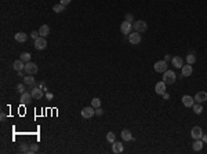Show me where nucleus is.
Segmentation results:
<instances>
[{"label":"nucleus","instance_id":"2eb2a0df","mask_svg":"<svg viewBox=\"0 0 207 154\" xmlns=\"http://www.w3.org/2000/svg\"><path fill=\"white\" fill-rule=\"evenodd\" d=\"M171 64H173V66H174V68H177V69H181V68L184 66V61H182V58H181V57H174V58H171Z\"/></svg>","mask_w":207,"mask_h":154},{"label":"nucleus","instance_id":"393cba45","mask_svg":"<svg viewBox=\"0 0 207 154\" xmlns=\"http://www.w3.org/2000/svg\"><path fill=\"white\" fill-rule=\"evenodd\" d=\"M33 75H28L26 77H24V83L26 85H35V77H32Z\"/></svg>","mask_w":207,"mask_h":154},{"label":"nucleus","instance_id":"c756f323","mask_svg":"<svg viewBox=\"0 0 207 154\" xmlns=\"http://www.w3.org/2000/svg\"><path fill=\"white\" fill-rule=\"evenodd\" d=\"M91 106L94 107V109L101 107V99H100V98H94V99L91 101Z\"/></svg>","mask_w":207,"mask_h":154},{"label":"nucleus","instance_id":"20e7f679","mask_svg":"<svg viewBox=\"0 0 207 154\" xmlns=\"http://www.w3.org/2000/svg\"><path fill=\"white\" fill-rule=\"evenodd\" d=\"M94 114H95V109L93 106H87L82 109V117L83 118H91Z\"/></svg>","mask_w":207,"mask_h":154},{"label":"nucleus","instance_id":"79ce46f5","mask_svg":"<svg viewBox=\"0 0 207 154\" xmlns=\"http://www.w3.org/2000/svg\"><path fill=\"white\" fill-rule=\"evenodd\" d=\"M170 59H171V57H170V55H166V57H164V61H166V62H169Z\"/></svg>","mask_w":207,"mask_h":154},{"label":"nucleus","instance_id":"a878e982","mask_svg":"<svg viewBox=\"0 0 207 154\" xmlns=\"http://www.w3.org/2000/svg\"><path fill=\"white\" fill-rule=\"evenodd\" d=\"M20 150H21L22 153L32 154V151H31V144H28V143H22V144H21V147H20Z\"/></svg>","mask_w":207,"mask_h":154},{"label":"nucleus","instance_id":"72a5a7b5","mask_svg":"<svg viewBox=\"0 0 207 154\" xmlns=\"http://www.w3.org/2000/svg\"><path fill=\"white\" fill-rule=\"evenodd\" d=\"M133 19H134L133 14H126V21H128V22H133Z\"/></svg>","mask_w":207,"mask_h":154},{"label":"nucleus","instance_id":"7c9ffc66","mask_svg":"<svg viewBox=\"0 0 207 154\" xmlns=\"http://www.w3.org/2000/svg\"><path fill=\"white\" fill-rule=\"evenodd\" d=\"M25 83H24V84H18L17 85V92H20V94H24V92H25Z\"/></svg>","mask_w":207,"mask_h":154},{"label":"nucleus","instance_id":"5701e85b","mask_svg":"<svg viewBox=\"0 0 207 154\" xmlns=\"http://www.w3.org/2000/svg\"><path fill=\"white\" fill-rule=\"evenodd\" d=\"M53 11H54V12H57V14H59V12H64V11H65V6L61 4V3H58V4H54L53 6Z\"/></svg>","mask_w":207,"mask_h":154},{"label":"nucleus","instance_id":"c85d7f7f","mask_svg":"<svg viewBox=\"0 0 207 154\" xmlns=\"http://www.w3.org/2000/svg\"><path fill=\"white\" fill-rule=\"evenodd\" d=\"M106 140H108L109 143H113V142L116 140V135H115V132H108L106 133Z\"/></svg>","mask_w":207,"mask_h":154},{"label":"nucleus","instance_id":"a211bd4d","mask_svg":"<svg viewBox=\"0 0 207 154\" xmlns=\"http://www.w3.org/2000/svg\"><path fill=\"white\" fill-rule=\"evenodd\" d=\"M13 68H14L17 72H21V70L25 69V62L21 61V59H17V61H14V64H13Z\"/></svg>","mask_w":207,"mask_h":154},{"label":"nucleus","instance_id":"0eeeda50","mask_svg":"<svg viewBox=\"0 0 207 154\" xmlns=\"http://www.w3.org/2000/svg\"><path fill=\"white\" fill-rule=\"evenodd\" d=\"M131 29H133V25H131V22L128 21H124L122 22V25H120V32L123 33V35H130L131 33Z\"/></svg>","mask_w":207,"mask_h":154},{"label":"nucleus","instance_id":"f257e3e1","mask_svg":"<svg viewBox=\"0 0 207 154\" xmlns=\"http://www.w3.org/2000/svg\"><path fill=\"white\" fill-rule=\"evenodd\" d=\"M175 79H177V76L173 70H166L164 73H163V81H164L166 84H174L175 83Z\"/></svg>","mask_w":207,"mask_h":154},{"label":"nucleus","instance_id":"bb28decb","mask_svg":"<svg viewBox=\"0 0 207 154\" xmlns=\"http://www.w3.org/2000/svg\"><path fill=\"white\" fill-rule=\"evenodd\" d=\"M31 58H32V55H31L29 52H22L21 57H20V59H21V61H24L25 64H26V62H31Z\"/></svg>","mask_w":207,"mask_h":154},{"label":"nucleus","instance_id":"1a4fd4ad","mask_svg":"<svg viewBox=\"0 0 207 154\" xmlns=\"http://www.w3.org/2000/svg\"><path fill=\"white\" fill-rule=\"evenodd\" d=\"M31 94H32V99H43V96H44L43 90L40 87H35V88L31 91Z\"/></svg>","mask_w":207,"mask_h":154},{"label":"nucleus","instance_id":"39448f33","mask_svg":"<svg viewBox=\"0 0 207 154\" xmlns=\"http://www.w3.org/2000/svg\"><path fill=\"white\" fill-rule=\"evenodd\" d=\"M133 28L135 29V32L138 33H144L146 29H148V25H146V22L145 21H137L133 25Z\"/></svg>","mask_w":207,"mask_h":154},{"label":"nucleus","instance_id":"4c0bfd02","mask_svg":"<svg viewBox=\"0 0 207 154\" xmlns=\"http://www.w3.org/2000/svg\"><path fill=\"white\" fill-rule=\"evenodd\" d=\"M46 98H48V99H53V94H51V92H47V94H46Z\"/></svg>","mask_w":207,"mask_h":154},{"label":"nucleus","instance_id":"58836bf2","mask_svg":"<svg viewBox=\"0 0 207 154\" xmlns=\"http://www.w3.org/2000/svg\"><path fill=\"white\" fill-rule=\"evenodd\" d=\"M0 120H1V121H4L6 120V114L3 112H1V114H0Z\"/></svg>","mask_w":207,"mask_h":154},{"label":"nucleus","instance_id":"7ed1b4c3","mask_svg":"<svg viewBox=\"0 0 207 154\" xmlns=\"http://www.w3.org/2000/svg\"><path fill=\"white\" fill-rule=\"evenodd\" d=\"M153 69H155V72H158V73H164L166 70H167V62H166V61H158V62L153 65Z\"/></svg>","mask_w":207,"mask_h":154},{"label":"nucleus","instance_id":"dca6fc26","mask_svg":"<svg viewBox=\"0 0 207 154\" xmlns=\"http://www.w3.org/2000/svg\"><path fill=\"white\" fill-rule=\"evenodd\" d=\"M123 150H124V147H123V143H119V142H113L112 143V151L115 154H119V153H122Z\"/></svg>","mask_w":207,"mask_h":154},{"label":"nucleus","instance_id":"f704fd0d","mask_svg":"<svg viewBox=\"0 0 207 154\" xmlns=\"http://www.w3.org/2000/svg\"><path fill=\"white\" fill-rule=\"evenodd\" d=\"M95 113H97V116H102V114H104V110H102L101 107H98V109H95Z\"/></svg>","mask_w":207,"mask_h":154},{"label":"nucleus","instance_id":"f03ea898","mask_svg":"<svg viewBox=\"0 0 207 154\" xmlns=\"http://www.w3.org/2000/svg\"><path fill=\"white\" fill-rule=\"evenodd\" d=\"M37 70H39V68H37L36 64H33V62H26V64H25L24 72H25L26 75H36Z\"/></svg>","mask_w":207,"mask_h":154},{"label":"nucleus","instance_id":"6ab92c4d","mask_svg":"<svg viewBox=\"0 0 207 154\" xmlns=\"http://www.w3.org/2000/svg\"><path fill=\"white\" fill-rule=\"evenodd\" d=\"M14 39H15V41H18V43H25L28 40V35L24 32H18V33H15Z\"/></svg>","mask_w":207,"mask_h":154},{"label":"nucleus","instance_id":"9d476101","mask_svg":"<svg viewBox=\"0 0 207 154\" xmlns=\"http://www.w3.org/2000/svg\"><path fill=\"white\" fill-rule=\"evenodd\" d=\"M191 136L193 139H202V136H203L202 128L200 127H193L192 128V131H191Z\"/></svg>","mask_w":207,"mask_h":154},{"label":"nucleus","instance_id":"ddd939ff","mask_svg":"<svg viewBox=\"0 0 207 154\" xmlns=\"http://www.w3.org/2000/svg\"><path fill=\"white\" fill-rule=\"evenodd\" d=\"M195 101L197 103H203V102L207 101V92L206 91H199L196 95H195Z\"/></svg>","mask_w":207,"mask_h":154},{"label":"nucleus","instance_id":"cd10ccee","mask_svg":"<svg viewBox=\"0 0 207 154\" xmlns=\"http://www.w3.org/2000/svg\"><path fill=\"white\" fill-rule=\"evenodd\" d=\"M186 62H188L189 65H193L195 62H196V55H195L193 52H192V54H189V55L186 57Z\"/></svg>","mask_w":207,"mask_h":154},{"label":"nucleus","instance_id":"f8f14e48","mask_svg":"<svg viewBox=\"0 0 207 154\" xmlns=\"http://www.w3.org/2000/svg\"><path fill=\"white\" fill-rule=\"evenodd\" d=\"M182 103L185 107H192L195 103V98H192L191 95H184L182 96Z\"/></svg>","mask_w":207,"mask_h":154},{"label":"nucleus","instance_id":"b1692460","mask_svg":"<svg viewBox=\"0 0 207 154\" xmlns=\"http://www.w3.org/2000/svg\"><path fill=\"white\" fill-rule=\"evenodd\" d=\"M192 109H193V112H195V114H202V112H203V106H202V103H197V102H196V105L193 103V106H192Z\"/></svg>","mask_w":207,"mask_h":154},{"label":"nucleus","instance_id":"2f4dec72","mask_svg":"<svg viewBox=\"0 0 207 154\" xmlns=\"http://www.w3.org/2000/svg\"><path fill=\"white\" fill-rule=\"evenodd\" d=\"M31 37L35 39V40H36L37 37H40V33H39V30H33V32H31Z\"/></svg>","mask_w":207,"mask_h":154},{"label":"nucleus","instance_id":"423d86ee","mask_svg":"<svg viewBox=\"0 0 207 154\" xmlns=\"http://www.w3.org/2000/svg\"><path fill=\"white\" fill-rule=\"evenodd\" d=\"M46 47H47V40H46V37L40 36V37H37L36 40H35V48H36V50H44Z\"/></svg>","mask_w":207,"mask_h":154},{"label":"nucleus","instance_id":"6e6552de","mask_svg":"<svg viewBox=\"0 0 207 154\" xmlns=\"http://www.w3.org/2000/svg\"><path fill=\"white\" fill-rule=\"evenodd\" d=\"M128 41H130V44H139L141 43V35L138 32H135V33H130L128 35Z\"/></svg>","mask_w":207,"mask_h":154},{"label":"nucleus","instance_id":"4be33fe9","mask_svg":"<svg viewBox=\"0 0 207 154\" xmlns=\"http://www.w3.org/2000/svg\"><path fill=\"white\" fill-rule=\"evenodd\" d=\"M39 33H40V36H43V37L48 36V33H50V26H48V25H42L40 29H39Z\"/></svg>","mask_w":207,"mask_h":154},{"label":"nucleus","instance_id":"f3484780","mask_svg":"<svg viewBox=\"0 0 207 154\" xmlns=\"http://www.w3.org/2000/svg\"><path fill=\"white\" fill-rule=\"evenodd\" d=\"M181 70H182V76L184 77H189V76L193 73V69H192V65H185V66H182L181 68Z\"/></svg>","mask_w":207,"mask_h":154},{"label":"nucleus","instance_id":"aec40b11","mask_svg":"<svg viewBox=\"0 0 207 154\" xmlns=\"http://www.w3.org/2000/svg\"><path fill=\"white\" fill-rule=\"evenodd\" d=\"M203 144H204V142H203L202 139H195V142L192 144V149L195 150V151H200L203 149Z\"/></svg>","mask_w":207,"mask_h":154},{"label":"nucleus","instance_id":"412c9836","mask_svg":"<svg viewBox=\"0 0 207 154\" xmlns=\"http://www.w3.org/2000/svg\"><path fill=\"white\" fill-rule=\"evenodd\" d=\"M120 136H122V139L124 140V142H130V140H133V135H131V132H130L128 129H123L122 133H120Z\"/></svg>","mask_w":207,"mask_h":154},{"label":"nucleus","instance_id":"473e14b6","mask_svg":"<svg viewBox=\"0 0 207 154\" xmlns=\"http://www.w3.org/2000/svg\"><path fill=\"white\" fill-rule=\"evenodd\" d=\"M37 150H39V144L37 143H31V151L35 153V151H37Z\"/></svg>","mask_w":207,"mask_h":154},{"label":"nucleus","instance_id":"9b49d317","mask_svg":"<svg viewBox=\"0 0 207 154\" xmlns=\"http://www.w3.org/2000/svg\"><path fill=\"white\" fill-rule=\"evenodd\" d=\"M166 85L167 84H166L164 81H159L158 84L155 85V92L159 94V95H163V94L166 92Z\"/></svg>","mask_w":207,"mask_h":154},{"label":"nucleus","instance_id":"e433bc0d","mask_svg":"<svg viewBox=\"0 0 207 154\" xmlns=\"http://www.w3.org/2000/svg\"><path fill=\"white\" fill-rule=\"evenodd\" d=\"M163 99H170V95H169V94H167V92H164V94H163Z\"/></svg>","mask_w":207,"mask_h":154},{"label":"nucleus","instance_id":"ea45409f","mask_svg":"<svg viewBox=\"0 0 207 154\" xmlns=\"http://www.w3.org/2000/svg\"><path fill=\"white\" fill-rule=\"evenodd\" d=\"M39 87H40V88H42L43 91H46V90H47V88H44V87H46V85H44V83H40V84H39Z\"/></svg>","mask_w":207,"mask_h":154},{"label":"nucleus","instance_id":"c9c22d12","mask_svg":"<svg viewBox=\"0 0 207 154\" xmlns=\"http://www.w3.org/2000/svg\"><path fill=\"white\" fill-rule=\"evenodd\" d=\"M70 1H72V0H59V3H61V4H64L65 7H66V6H68Z\"/></svg>","mask_w":207,"mask_h":154},{"label":"nucleus","instance_id":"4468645a","mask_svg":"<svg viewBox=\"0 0 207 154\" xmlns=\"http://www.w3.org/2000/svg\"><path fill=\"white\" fill-rule=\"evenodd\" d=\"M31 98H32V94L31 92H24L21 94V98H20V102H21V105H28L29 102H31Z\"/></svg>","mask_w":207,"mask_h":154},{"label":"nucleus","instance_id":"a19ab883","mask_svg":"<svg viewBox=\"0 0 207 154\" xmlns=\"http://www.w3.org/2000/svg\"><path fill=\"white\" fill-rule=\"evenodd\" d=\"M202 140H203V142H204V143H207V135H204V133H203V136H202Z\"/></svg>","mask_w":207,"mask_h":154}]
</instances>
